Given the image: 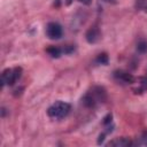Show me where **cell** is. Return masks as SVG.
Here are the masks:
<instances>
[{"mask_svg":"<svg viewBox=\"0 0 147 147\" xmlns=\"http://www.w3.org/2000/svg\"><path fill=\"white\" fill-rule=\"evenodd\" d=\"M105 100H106V91L102 87H99V86L93 87L82 99L84 106L85 107H88V108H93L98 103L103 102Z\"/></svg>","mask_w":147,"mask_h":147,"instance_id":"6da1fadb","label":"cell"},{"mask_svg":"<svg viewBox=\"0 0 147 147\" xmlns=\"http://www.w3.org/2000/svg\"><path fill=\"white\" fill-rule=\"evenodd\" d=\"M71 110V106L64 101H56L47 109V115L52 118L61 119L64 118Z\"/></svg>","mask_w":147,"mask_h":147,"instance_id":"7a4b0ae2","label":"cell"},{"mask_svg":"<svg viewBox=\"0 0 147 147\" xmlns=\"http://www.w3.org/2000/svg\"><path fill=\"white\" fill-rule=\"evenodd\" d=\"M22 75V69L20 67H15V68H8L6 70L2 71L1 75V84L2 86L5 85H14Z\"/></svg>","mask_w":147,"mask_h":147,"instance_id":"3957f363","label":"cell"},{"mask_svg":"<svg viewBox=\"0 0 147 147\" xmlns=\"http://www.w3.org/2000/svg\"><path fill=\"white\" fill-rule=\"evenodd\" d=\"M63 34L62 26L56 22H49L46 25V36L49 39H60Z\"/></svg>","mask_w":147,"mask_h":147,"instance_id":"277c9868","label":"cell"},{"mask_svg":"<svg viewBox=\"0 0 147 147\" xmlns=\"http://www.w3.org/2000/svg\"><path fill=\"white\" fill-rule=\"evenodd\" d=\"M114 77H115L118 82L124 83V84H131V83H133V77H132V75H130L129 72L122 71V70L115 71V72H114Z\"/></svg>","mask_w":147,"mask_h":147,"instance_id":"5b68a950","label":"cell"},{"mask_svg":"<svg viewBox=\"0 0 147 147\" xmlns=\"http://www.w3.org/2000/svg\"><path fill=\"white\" fill-rule=\"evenodd\" d=\"M131 145H133V142L130 139L124 138V137L115 138L114 140L108 142V146H116V147H125V146H131Z\"/></svg>","mask_w":147,"mask_h":147,"instance_id":"8992f818","label":"cell"},{"mask_svg":"<svg viewBox=\"0 0 147 147\" xmlns=\"http://www.w3.org/2000/svg\"><path fill=\"white\" fill-rule=\"evenodd\" d=\"M99 38H100V31L98 30V28H91V29L87 31V33H86V39H87V41L91 42V44L98 41Z\"/></svg>","mask_w":147,"mask_h":147,"instance_id":"52a82bcc","label":"cell"},{"mask_svg":"<svg viewBox=\"0 0 147 147\" xmlns=\"http://www.w3.org/2000/svg\"><path fill=\"white\" fill-rule=\"evenodd\" d=\"M47 52L49 53V55H51V56H53V57H59V56L61 55V53L63 52V49H61V48H59V47L53 46V47H49V48L47 49Z\"/></svg>","mask_w":147,"mask_h":147,"instance_id":"ba28073f","label":"cell"},{"mask_svg":"<svg viewBox=\"0 0 147 147\" xmlns=\"http://www.w3.org/2000/svg\"><path fill=\"white\" fill-rule=\"evenodd\" d=\"M138 49L140 52H146L147 51V42L146 41H140L138 44Z\"/></svg>","mask_w":147,"mask_h":147,"instance_id":"9c48e42d","label":"cell"},{"mask_svg":"<svg viewBox=\"0 0 147 147\" xmlns=\"http://www.w3.org/2000/svg\"><path fill=\"white\" fill-rule=\"evenodd\" d=\"M78 1L82 2V3H84V5H90L92 2V0H78Z\"/></svg>","mask_w":147,"mask_h":147,"instance_id":"30bf717a","label":"cell"}]
</instances>
